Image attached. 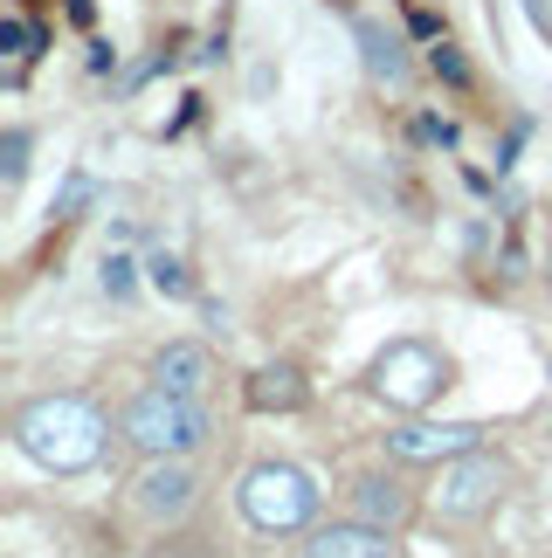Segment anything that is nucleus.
Returning a JSON list of instances; mask_svg holds the SVG:
<instances>
[{
    "instance_id": "obj_10",
    "label": "nucleus",
    "mask_w": 552,
    "mask_h": 558,
    "mask_svg": "<svg viewBox=\"0 0 552 558\" xmlns=\"http://www.w3.org/2000/svg\"><path fill=\"white\" fill-rule=\"evenodd\" d=\"M249 407H256V414H290V407H304V379L290 366H263L249 379Z\"/></svg>"
},
{
    "instance_id": "obj_8",
    "label": "nucleus",
    "mask_w": 552,
    "mask_h": 558,
    "mask_svg": "<svg viewBox=\"0 0 552 558\" xmlns=\"http://www.w3.org/2000/svg\"><path fill=\"white\" fill-rule=\"evenodd\" d=\"M187 504H194V476H187L180 462H153L139 476V510L145 518H180Z\"/></svg>"
},
{
    "instance_id": "obj_1",
    "label": "nucleus",
    "mask_w": 552,
    "mask_h": 558,
    "mask_svg": "<svg viewBox=\"0 0 552 558\" xmlns=\"http://www.w3.org/2000/svg\"><path fill=\"white\" fill-rule=\"evenodd\" d=\"M14 435H21V448H28L41 469H62V476H70V469H91L104 456V421L83 400H62V393L35 400Z\"/></svg>"
},
{
    "instance_id": "obj_5",
    "label": "nucleus",
    "mask_w": 552,
    "mask_h": 558,
    "mask_svg": "<svg viewBox=\"0 0 552 558\" xmlns=\"http://www.w3.org/2000/svg\"><path fill=\"white\" fill-rule=\"evenodd\" d=\"M497 489H504V469L483 456H456V462H442V483H435V510L442 518H477V510H491L497 504Z\"/></svg>"
},
{
    "instance_id": "obj_6",
    "label": "nucleus",
    "mask_w": 552,
    "mask_h": 558,
    "mask_svg": "<svg viewBox=\"0 0 552 558\" xmlns=\"http://www.w3.org/2000/svg\"><path fill=\"white\" fill-rule=\"evenodd\" d=\"M387 448L400 462H456V456H477V448H483V427H470V421H456V427L415 421V427H394Z\"/></svg>"
},
{
    "instance_id": "obj_15",
    "label": "nucleus",
    "mask_w": 552,
    "mask_h": 558,
    "mask_svg": "<svg viewBox=\"0 0 552 558\" xmlns=\"http://www.w3.org/2000/svg\"><path fill=\"white\" fill-rule=\"evenodd\" d=\"M139 263H132V255H104V290H111L118 296V304H124V296H132V283H139V276H132Z\"/></svg>"
},
{
    "instance_id": "obj_2",
    "label": "nucleus",
    "mask_w": 552,
    "mask_h": 558,
    "mask_svg": "<svg viewBox=\"0 0 552 558\" xmlns=\"http://www.w3.org/2000/svg\"><path fill=\"white\" fill-rule=\"evenodd\" d=\"M124 435H132L139 456L180 462V456H194V448L207 441V407L187 400V393H166V386H153V393H139L132 407H124Z\"/></svg>"
},
{
    "instance_id": "obj_12",
    "label": "nucleus",
    "mask_w": 552,
    "mask_h": 558,
    "mask_svg": "<svg viewBox=\"0 0 552 558\" xmlns=\"http://www.w3.org/2000/svg\"><path fill=\"white\" fill-rule=\"evenodd\" d=\"M400 518H408V497H400L394 483H359V524H373V531H394Z\"/></svg>"
},
{
    "instance_id": "obj_18",
    "label": "nucleus",
    "mask_w": 552,
    "mask_h": 558,
    "mask_svg": "<svg viewBox=\"0 0 552 558\" xmlns=\"http://www.w3.org/2000/svg\"><path fill=\"white\" fill-rule=\"evenodd\" d=\"M0 173H8V186L28 173V132H8V145H0Z\"/></svg>"
},
{
    "instance_id": "obj_19",
    "label": "nucleus",
    "mask_w": 552,
    "mask_h": 558,
    "mask_svg": "<svg viewBox=\"0 0 552 558\" xmlns=\"http://www.w3.org/2000/svg\"><path fill=\"white\" fill-rule=\"evenodd\" d=\"M408 28H415V35H429V41H442V14L429 8V0H408Z\"/></svg>"
},
{
    "instance_id": "obj_4",
    "label": "nucleus",
    "mask_w": 552,
    "mask_h": 558,
    "mask_svg": "<svg viewBox=\"0 0 552 558\" xmlns=\"http://www.w3.org/2000/svg\"><path fill=\"white\" fill-rule=\"evenodd\" d=\"M442 386H449V366H442V352L435 345H415V338H400V345L380 352V366H373V393L400 407V414H415V407H429Z\"/></svg>"
},
{
    "instance_id": "obj_16",
    "label": "nucleus",
    "mask_w": 552,
    "mask_h": 558,
    "mask_svg": "<svg viewBox=\"0 0 552 558\" xmlns=\"http://www.w3.org/2000/svg\"><path fill=\"white\" fill-rule=\"evenodd\" d=\"M429 70H435L442 83H470V62H463L449 41H435V49H429Z\"/></svg>"
},
{
    "instance_id": "obj_3",
    "label": "nucleus",
    "mask_w": 552,
    "mask_h": 558,
    "mask_svg": "<svg viewBox=\"0 0 552 558\" xmlns=\"http://www.w3.org/2000/svg\"><path fill=\"white\" fill-rule=\"evenodd\" d=\"M242 518L256 531H304L317 518V483L290 462H263L242 476Z\"/></svg>"
},
{
    "instance_id": "obj_14",
    "label": "nucleus",
    "mask_w": 552,
    "mask_h": 558,
    "mask_svg": "<svg viewBox=\"0 0 552 558\" xmlns=\"http://www.w3.org/2000/svg\"><path fill=\"white\" fill-rule=\"evenodd\" d=\"M0 49H8L14 62H28L41 49V28H28V21H0Z\"/></svg>"
},
{
    "instance_id": "obj_9",
    "label": "nucleus",
    "mask_w": 552,
    "mask_h": 558,
    "mask_svg": "<svg viewBox=\"0 0 552 558\" xmlns=\"http://www.w3.org/2000/svg\"><path fill=\"white\" fill-rule=\"evenodd\" d=\"M304 558H394V545H387V531H373V524H332L304 545Z\"/></svg>"
},
{
    "instance_id": "obj_13",
    "label": "nucleus",
    "mask_w": 552,
    "mask_h": 558,
    "mask_svg": "<svg viewBox=\"0 0 552 558\" xmlns=\"http://www.w3.org/2000/svg\"><path fill=\"white\" fill-rule=\"evenodd\" d=\"M145 276H153V290H166V296H187V290H194V276H187L180 255H153V263H145Z\"/></svg>"
},
{
    "instance_id": "obj_20",
    "label": "nucleus",
    "mask_w": 552,
    "mask_h": 558,
    "mask_svg": "<svg viewBox=\"0 0 552 558\" xmlns=\"http://www.w3.org/2000/svg\"><path fill=\"white\" fill-rule=\"evenodd\" d=\"M525 14H532V28H539V35H552V8H545V0H525Z\"/></svg>"
},
{
    "instance_id": "obj_17",
    "label": "nucleus",
    "mask_w": 552,
    "mask_h": 558,
    "mask_svg": "<svg viewBox=\"0 0 552 558\" xmlns=\"http://www.w3.org/2000/svg\"><path fill=\"white\" fill-rule=\"evenodd\" d=\"M91 201H97V180H91V173H70V180H62L56 214H76V207H91Z\"/></svg>"
},
{
    "instance_id": "obj_7",
    "label": "nucleus",
    "mask_w": 552,
    "mask_h": 558,
    "mask_svg": "<svg viewBox=\"0 0 552 558\" xmlns=\"http://www.w3.org/2000/svg\"><path fill=\"white\" fill-rule=\"evenodd\" d=\"M153 386L201 400L207 386H215V359H207V345H166V352L153 359Z\"/></svg>"
},
{
    "instance_id": "obj_11",
    "label": "nucleus",
    "mask_w": 552,
    "mask_h": 558,
    "mask_svg": "<svg viewBox=\"0 0 552 558\" xmlns=\"http://www.w3.org/2000/svg\"><path fill=\"white\" fill-rule=\"evenodd\" d=\"M359 49H367V70H373L380 83H400V76H408V56H400V35H394V28L359 21Z\"/></svg>"
}]
</instances>
